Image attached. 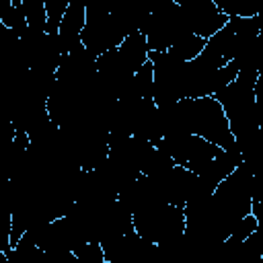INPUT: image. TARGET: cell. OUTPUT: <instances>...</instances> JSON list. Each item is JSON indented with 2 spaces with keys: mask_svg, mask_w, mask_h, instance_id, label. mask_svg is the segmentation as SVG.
Segmentation results:
<instances>
[{
  "mask_svg": "<svg viewBox=\"0 0 263 263\" xmlns=\"http://www.w3.org/2000/svg\"><path fill=\"white\" fill-rule=\"evenodd\" d=\"M257 76L259 72L255 70H240L238 76L228 86H224L220 92L214 95V99L224 107L234 140L245 138L247 134L261 127L257 121V113H255Z\"/></svg>",
  "mask_w": 263,
  "mask_h": 263,
  "instance_id": "6da1fadb",
  "label": "cell"
},
{
  "mask_svg": "<svg viewBox=\"0 0 263 263\" xmlns=\"http://www.w3.org/2000/svg\"><path fill=\"white\" fill-rule=\"evenodd\" d=\"M179 109L189 134H195L222 150L236 144L224 107L214 97L183 99L179 101Z\"/></svg>",
  "mask_w": 263,
  "mask_h": 263,
  "instance_id": "7a4b0ae2",
  "label": "cell"
},
{
  "mask_svg": "<svg viewBox=\"0 0 263 263\" xmlns=\"http://www.w3.org/2000/svg\"><path fill=\"white\" fill-rule=\"evenodd\" d=\"M127 35H129L127 29L119 21V16L113 14L111 6L103 2L86 4V25L82 31V45L95 58L117 49Z\"/></svg>",
  "mask_w": 263,
  "mask_h": 263,
  "instance_id": "3957f363",
  "label": "cell"
},
{
  "mask_svg": "<svg viewBox=\"0 0 263 263\" xmlns=\"http://www.w3.org/2000/svg\"><path fill=\"white\" fill-rule=\"evenodd\" d=\"M140 33L146 37L150 51H168L179 39H183L191 31L183 21L179 2L166 0L150 10Z\"/></svg>",
  "mask_w": 263,
  "mask_h": 263,
  "instance_id": "277c9868",
  "label": "cell"
},
{
  "mask_svg": "<svg viewBox=\"0 0 263 263\" xmlns=\"http://www.w3.org/2000/svg\"><path fill=\"white\" fill-rule=\"evenodd\" d=\"M185 224H187L185 208L168 205V203L134 216L136 232L154 245H162V242H168V240L183 236Z\"/></svg>",
  "mask_w": 263,
  "mask_h": 263,
  "instance_id": "5b68a950",
  "label": "cell"
},
{
  "mask_svg": "<svg viewBox=\"0 0 263 263\" xmlns=\"http://www.w3.org/2000/svg\"><path fill=\"white\" fill-rule=\"evenodd\" d=\"M177 2L187 29L205 41L214 37L218 31H222L230 21L214 0H177Z\"/></svg>",
  "mask_w": 263,
  "mask_h": 263,
  "instance_id": "8992f818",
  "label": "cell"
},
{
  "mask_svg": "<svg viewBox=\"0 0 263 263\" xmlns=\"http://www.w3.org/2000/svg\"><path fill=\"white\" fill-rule=\"evenodd\" d=\"M84 25H86V4L78 2V0H72L64 18H62L60 31H58V41H60V47H62L64 55L72 53L78 45H82Z\"/></svg>",
  "mask_w": 263,
  "mask_h": 263,
  "instance_id": "52a82bcc",
  "label": "cell"
},
{
  "mask_svg": "<svg viewBox=\"0 0 263 263\" xmlns=\"http://www.w3.org/2000/svg\"><path fill=\"white\" fill-rule=\"evenodd\" d=\"M140 242H142V236L136 230H132L123 236L105 238L101 242V247L105 251V261L107 263H132Z\"/></svg>",
  "mask_w": 263,
  "mask_h": 263,
  "instance_id": "ba28073f",
  "label": "cell"
},
{
  "mask_svg": "<svg viewBox=\"0 0 263 263\" xmlns=\"http://www.w3.org/2000/svg\"><path fill=\"white\" fill-rule=\"evenodd\" d=\"M236 146L242 154V166L251 175H259L263 171V127H257L245 138H238Z\"/></svg>",
  "mask_w": 263,
  "mask_h": 263,
  "instance_id": "9c48e42d",
  "label": "cell"
},
{
  "mask_svg": "<svg viewBox=\"0 0 263 263\" xmlns=\"http://www.w3.org/2000/svg\"><path fill=\"white\" fill-rule=\"evenodd\" d=\"M117 51H119V55L123 58V62L132 68L134 74L148 62V55H150L148 41H146V37H144L140 31L127 35V37L123 39V43L117 47Z\"/></svg>",
  "mask_w": 263,
  "mask_h": 263,
  "instance_id": "30bf717a",
  "label": "cell"
},
{
  "mask_svg": "<svg viewBox=\"0 0 263 263\" xmlns=\"http://www.w3.org/2000/svg\"><path fill=\"white\" fill-rule=\"evenodd\" d=\"M205 43H208L205 39H201V37L189 33V35H185L183 39H179V41L168 49V53H171L173 58H177L179 62H191V60H195V58H199V55L203 53Z\"/></svg>",
  "mask_w": 263,
  "mask_h": 263,
  "instance_id": "8fae6325",
  "label": "cell"
},
{
  "mask_svg": "<svg viewBox=\"0 0 263 263\" xmlns=\"http://www.w3.org/2000/svg\"><path fill=\"white\" fill-rule=\"evenodd\" d=\"M0 25L6 27L8 31L16 33L18 39H21V35L29 29V23H27V16H25V10H23V2H18V0L8 2L0 12Z\"/></svg>",
  "mask_w": 263,
  "mask_h": 263,
  "instance_id": "7c38bea8",
  "label": "cell"
},
{
  "mask_svg": "<svg viewBox=\"0 0 263 263\" xmlns=\"http://www.w3.org/2000/svg\"><path fill=\"white\" fill-rule=\"evenodd\" d=\"M175 160L160 148H154L152 154L146 158L144 166H142V175L150 177V179H162L166 173H171L175 168Z\"/></svg>",
  "mask_w": 263,
  "mask_h": 263,
  "instance_id": "4fadbf2b",
  "label": "cell"
},
{
  "mask_svg": "<svg viewBox=\"0 0 263 263\" xmlns=\"http://www.w3.org/2000/svg\"><path fill=\"white\" fill-rule=\"evenodd\" d=\"M12 263H45V251H41L37 245H33L31 240H27L25 236L21 238V242L10 249L8 253H4Z\"/></svg>",
  "mask_w": 263,
  "mask_h": 263,
  "instance_id": "5bb4252c",
  "label": "cell"
},
{
  "mask_svg": "<svg viewBox=\"0 0 263 263\" xmlns=\"http://www.w3.org/2000/svg\"><path fill=\"white\" fill-rule=\"evenodd\" d=\"M134 95L140 99L154 97V68L150 60L134 74Z\"/></svg>",
  "mask_w": 263,
  "mask_h": 263,
  "instance_id": "9a60e30c",
  "label": "cell"
},
{
  "mask_svg": "<svg viewBox=\"0 0 263 263\" xmlns=\"http://www.w3.org/2000/svg\"><path fill=\"white\" fill-rule=\"evenodd\" d=\"M23 10L29 23V29L45 31L47 27V12H45V0H25Z\"/></svg>",
  "mask_w": 263,
  "mask_h": 263,
  "instance_id": "2e32d148",
  "label": "cell"
},
{
  "mask_svg": "<svg viewBox=\"0 0 263 263\" xmlns=\"http://www.w3.org/2000/svg\"><path fill=\"white\" fill-rule=\"evenodd\" d=\"M68 6H70V0H45V12H47L45 33L47 35H58L62 18H64Z\"/></svg>",
  "mask_w": 263,
  "mask_h": 263,
  "instance_id": "e0dca14e",
  "label": "cell"
},
{
  "mask_svg": "<svg viewBox=\"0 0 263 263\" xmlns=\"http://www.w3.org/2000/svg\"><path fill=\"white\" fill-rule=\"evenodd\" d=\"M82 263H105V251L101 242H82L72 251Z\"/></svg>",
  "mask_w": 263,
  "mask_h": 263,
  "instance_id": "ac0fdd59",
  "label": "cell"
},
{
  "mask_svg": "<svg viewBox=\"0 0 263 263\" xmlns=\"http://www.w3.org/2000/svg\"><path fill=\"white\" fill-rule=\"evenodd\" d=\"M259 228V222H257V218L253 216V214H249V216H245L242 220H238L236 222V226L232 228V238H236V240H247L255 230Z\"/></svg>",
  "mask_w": 263,
  "mask_h": 263,
  "instance_id": "d6986e66",
  "label": "cell"
},
{
  "mask_svg": "<svg viewBox=\"0 0 263 263\" xmlns=\"http://www.w3.org/2000/svg\"><path fill=\"white\" fill-rule=\"evenodd\" d=\"M156 251H158V245L142 238V242H140L132 263H156Z\"/></svg>",
  "mask_w": 263,
  "mask_h": 263,
  "instance_id": "ffe728a7",
  "label": "cell"
},
{
  "mask_svg": "<svg viewBox=\"0 0 263 263\" xmlns=\"http://www.w3.org/2000/svg\"><path fill=\"white\" fill-rule=\"evenodd\" d=\"M0 263H12V261H10V259H8L4 253H0Z\"/></svg>",
  "mask_w": 263,
  "mask_h": 263,
  "instance_id": "44dd1931",
  "label": "cell"
}]
</instances>
